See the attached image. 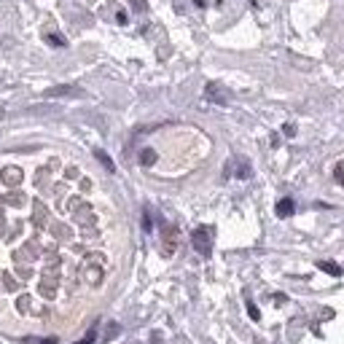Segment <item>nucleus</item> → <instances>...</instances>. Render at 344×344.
Wrapping results in <instances>:
<instances>
[{"label":"nucleus","mask_w":344,"mask_h":344,"mask_svg":"<svg viewBox=\"0 0 344 344\" xmlns=\"http://www.w3.org/2000/svg\"><path fill=\"white\" fill-rule=\"evenodd\" d=\"M191 242H194V247L202 255H210V232H207V226H199L194 237H191Z\"/></svg>","instance_id":"obj_1"},{"label":"nucleus","mask_w":344,"mask_h":344,"mask_svg":"<svg viewBox=\"0 0 344 344\" xmlns=\"http://www.w3.org/2000/svg\"><path fill=\"white\" fill-rule=\"evenodd\" d=\"M0 180H3L6 186H19L22 183V169L19 167H3V172H0Z\"/></svg>","instance_id":"obj_2"},{"label":"nucleus","mask_w":344,"mask_h":344,"mask_svg":"<svg viewBox=\"0 0 344 344\" xmlns=\"http://www.w3.org/2000/svg\"><path fill=\"white\" fill-rule=\"evenodd\" d=\"M293 210H296L293 199H280V202H277V215H280V218H288V215H293Z\"/></svg>","instance_id":"obj_3"},{"label":"nucleus","mask_w":344,"mask_h":344,"mask_svg":"<svg viewBox=\"0 0 344 344\" xmlns=\"http://www.w3.org/2000/svg\"><path fill=\"white\" fill-rule=\"evenodd\" d=\"M154 161H156V151H154V148H142V151H140V164H142V167H151Z\"/></svg>","instance_id":"obj_4"},{"label":"nucleus","mask_w":344,"mask_h":344,"mask_svg":"<svg viewBox=\"0 0 344 344\" xmlns=\"http://www.w3.org/2000/svg\"><path fill=\"white\" fill-rule=\"evenodd\" d=\"M207 97H213L215 102H226V94L221 92V86H218V83H207Z\"/></svg>","instance_id":"obj_5"},{"label":"nucleus","mask_w":344,"mask_h":344,"mask_svg":"<svg viewBox=\"0 0 344 344\" xmlns=\"http://www.w3.org/2000/svg\"><path fill=\"white\" fill-rule=\"evenodd\" d=\"M94 156H97V159L102 161V167L108 169V172H116V164H113V161H110V156L105 154V151H94Z\"/></svg>","instance_id":"obj_6"},{"label":"nucleus","mask_w":344,"mask_h":344,"mask_svg":"<svg viewBox=\"0 0 344 344\" xmlns=\"http://www.w3.org/2000/svg\"><path fill=\"white\" fill-rule=\"evenodd\" d=\"M62 94H75V89L73 86H56V89L46 92V97H62Z\"/></svg>","instance_id":"obj_7"},{"label":"nucleus","mask_w":344,"mask_h":344,"mask_svg":"<svg viewBox=\"0 0 344 344\" xmlns=\"http://www.w3.org/2000/svg\"><path fill=\"white\" fill-rule=\"evenodd\" d=\"M22 202H24V194H16V191L3 196V205H22Z\"/></svg>","instance_id":"obj_8"},{"label":"nucleus","mask_w":344,"mask_h":344,"mask_svg":"<svg viewBox=\"0 0 344 344\" xmlns=\"http://www.w3.org/2000/svg\"><path fill=\"white\" fill-rule=\"evenodd\" d=\"M46 218H49V213L43 210V205H35V226H43Z\"/></svg>","instance_id":"obj_9"},{"label":"nucleus","mask_w":344,"mask_h":344,"mask_svg":"<svg viewBox=\"0 0 344 344\" xmlns=\"http://www.w3.org/2000/svg\"><path fill=\"white\" fill-rule=\"evenodd\" d=\"M237 175L240 178H250V167H247V161L240 159V167H237Z\"/></svg>","instance_id":"obj_10"},{"label":"nucleus","mask_w":344,"mask_h":344,"mask_svg":"<svg viewBox=\"0 0 344 344\" xmlns=\"http://www.w3.org/2000/svg\"><path fill=\"white\" fill-rule=\"evenodd\" d=\"M46 41L51 46H65V38H56V35H46Z\"/></svg>","instance_id":"obj_11"},{"label":"nucleus","mask_w":344,"mask_h":344,"mask_svg":"<svg viewBox=\"0 0 344 344\" xmlns=\"http://www.w3.org/2000/svg\"><path fill=\"white\" fill-rule=\"evenodd\" d=\"M320 266H323V269H326L328 274H339V266H333V264H328V261H323Z\"/></svg>","instance_id":"obj_12"},{"label":"nucleus","mask_w":344,"mask_h":344,"mask_svg":"<svg viewBox=\"0 0 344 344\" xmlns=\"http://www.w3.org/2000/svg\"><path fill=\"white\" fill-rule=\"evenodd\" d=\"M142 226H146V232H151V218H148V213H146V218H142Z\"/></svg>","instance_id":"obj_13"},{"label":"nucleus","mask_w":344,"mask_h":344,"mask_svg":"<svg viewBox=\"0 0 344 344\" xmlns=\"http://www.w3.org/2000/svg\"><path fill=\"white\" fill-rule=\"evenodd\" d=\"M6 226V218H3V213H0V228H3Z\"/></svg>","instance_id":"obj_14"}]
</instances>
